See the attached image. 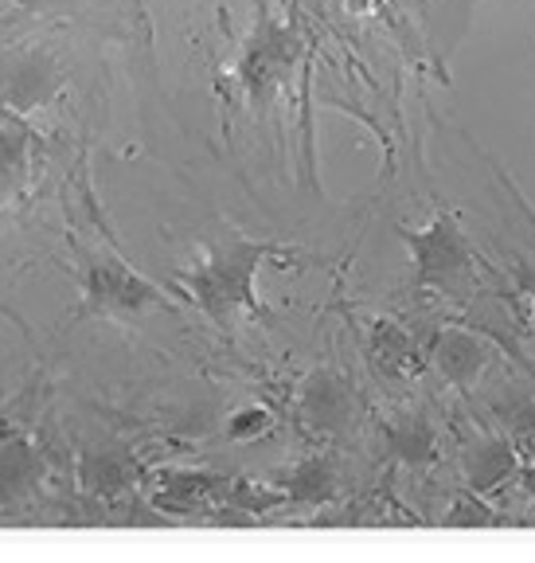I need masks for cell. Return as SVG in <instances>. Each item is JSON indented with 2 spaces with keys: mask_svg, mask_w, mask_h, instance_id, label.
I'll return each mask as SVG.
<instances>
[{
  "mask_svg": "<svg viewBox=\"0 0 535 563\" xmlns=\"http://www.w3.org/2000/svg\"><path fill=\"white\" fill-rule=\"evenodd\" d=\"M266 422H270V415H266V407H243V411L231 415L227 422V434L231 439H255V434L266 431Z\"/></svg>",
  "mask_w": 535,
  "mask_h": 563,
  "instance_id": "cell-8",
  "label": "cell"
},
{
  "mask_svg": "<svg viewBox=\"0 0 535 563\" xmlns=\"http://www.w3.org/2000/svg\"><path fill=\"white\" fill-rule=\"evenodd\" d=\"M82 298H87V309L122 317V313H137L149 301H160V290L149 286L137 271L118 263V258H98L82 274Z\"/></svg>",
  "mask_w": 535,
  "mask_h": 563,
  "instance_id": "cell-2",
  "label": "cell"
},
{
  "mask_svg": "<svg viewBox=\"0 0 535 563\" xmlns=\"http://www.w3.org/2000/svg\"><path fill=\"white\" fill-rule=\"evenodd\" d=\"M27 150L32 141L20 125H0V203H9L20 192V180L27 173Z\"/></svg>",
  "mask_w": 535,
  "mask_h": 563,
  "instance_id": "cell-6",
  "label": "cell"
},
{
  "mask_svg": "<svg viewBox=\"0 0 535 563\" xmlns=\"http://www.w3.org/2000/svg\"><path fill=\"white\" fill-rule=\"evenodd\" d=\"M270 251L274 246H263V243H227V246L208 251V255L196 263V271L185 278L196 306L208 317H215V321L238 313V309L263 313L258 290H255V274Z\"/></svg>",
  "mask_w": 535,
  "mask_h": 563,
  "instance_id": "cell-1",
  "label": "cell"
},
{
  "mask_svg": "<svg viewBox=\"0 0 535 563\" xmlns=\"http://www.w3.org/2000/svg\"><path fill=\"white\" fill-rule=\"evenodd\" d=\"M40 477V454L27 434H0V505H16Z\"/></svg>",
  "mask_w": 535,
  "mask_h": 563,
  "instance_id": "cell-5",
  "label": "cell"
},
{
  "mask_svg": "<svg viewBox=\"0 0 535 563\" xmlns=\"http://www.w3.org/2000/svg\"><path fill=\"white\" fill-rule=\"evenodd\" d=\"M82 477H87V485H94V489H102V493H110V489L122 485V470H118L110 457H87Z\"/></svg>",
  "mask_w": 535,
  "mask_h": 563,
  "instance_id": "cell-9",
  "label": "cell"
},
{
  "mask_svg": "<svg viewBox=\"0 0 535 563\" xmlns=\"http://www.w3.org/2000/svg\"><path fill=\"white\" fill-rule=\"evenodd\" d=\"M411 243H414V251H419V278L422 282H431V278L449 282L454 271H466L469 266L466 243H461V235H457L449 220H434V228L426 231V235H414Z\"/></svg>",
  "mask_w": 535,
  "mask_h": 563,
  "instance_id": "cell-4",
  "label": "cell"
},
{
  "mask_svg": "<svg viewBox=\"0 0 535 563\" xmlns=\"http://www.w3.org/2000/svg\"><path fill=\"white\" fill-rule=\"evenodd\" d=\"M63 75L47 55H24L12 59L9 70L0 75V102H9L12 110H35L55 98Z\"/></svg>",
  "mask_w": 535,
  "mask_h": 563,
  "instance_id": "cell-3",
  "label": "cell"
},
{
  "mask_svg": "<svg viewBox=\"0 0 535 563\" xmlns=\"http://www.w3.org/2000/svg\"><path fill=\"white\" fill-rule=\"evenodd\" d=\"M290 493L298 501H316V497H325L328 493V466L325 462H305V466L293 474Z\"/></svg>",
  "mask_w": 535,
  "mask_h": 563,
  "instance_id": "cell-7",
  "label": "cell"
},
{
  "mask_svg": "<svg viewBox=\"0 0 535 563\" xmlns=\"http://www.w3.org/2000/svg\"><path fill=\"white\" fill-rule=\"evenodd\" d=\"M16 9H24V12H44V9H52L55 0H12Z\"/></svg>",
  "mask_w": 535,
  "mask_h": 563,
  "instance_id": "cell-10",
  "label": "cell"
}]
</instances>
